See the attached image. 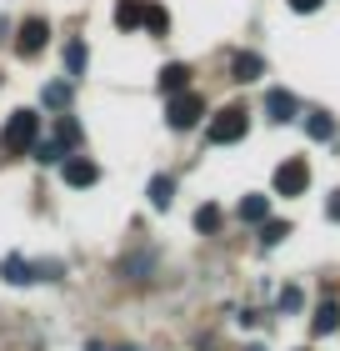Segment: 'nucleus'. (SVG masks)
<instances>
[{
  "mask_svg": "<svg viewBox=\"0 0 340 351\" xmlns=\"http://www.w3.org/2000/svg\"><path fill=\"white\" fill-rule=\"evenodd\" d=\"M305 186H311V166L300 156H285L275 166V196H305Z\"/></svg>",
  "mask_w": 340,
  "mask_h": 351,
  "instance_id": "20e7f679",
  "label": "nucleus"
},
{
  "mask_svg": "<svg viewBox=\"0 0 340 351\" xmlns=\"http://www.w3.org/2000/svg\"><path fill=\"white\" fill-rule=\"evenodd\" d=\"M305 136H311V141H330L335 136V121L326 116V110H311V116H305Z\"/></svg>",
  "mask_w": 340,
  "mask_h": 351,
  "instance_id": "2eb2a0df",
  "label": "nucleus"
},
{
  "mask_svg": "<svg viewBox=\"0 0 340 351\" xmlns=\"http://www.w3.org/2000/svg\"><path fill=\"white\" fill-rule=\"evenodd\" d=\"M116 25L131 36V30L145 25V0H116Z\"/></svg>",
  "mask_w": 340,
  "mask_h": 351,
  "instance_id": "1a4fd4ad",
  "label": "nucleus"
},
{
  "mask_svg": "<svg viewBox=\"0 0 340 351\" xmlns=\"http://www.w3.org/2000/svg\"><path fill=\"white\" fill-rule=\"evenodd\" d=\"M30 156H36V161H66V151H60L55 141H36V146H30Z\"/></svg>",
  "mask_w": 340,
  "mask_h": 351,
  "instance_id": "412c9836",
  "label": "nucleus"
},
{
  "mask_svg": "<svg viewBox=\"0 0 340 351\" xmlns=\"http://www.w3.org/2000/svg\"><path fill=\"white\" fill-rule=\"evenodd\" d=\"M116 351H135V346H116Z\"/></svg>",
  "mask_w": 340,
  "mask_h": 351,
  "instance_id": "a878e982",
  "label": "nucleus"
},
{
  "mask_svg": "<svg viewBox=\"0 0 340 351\" xmlns=\"http://www.w3.org/2000/svg\"><path fill=\"white\" fill-rule=\"evenodd\" d=\"M335 326H340V306L320 301V306H315V316H311V331H315V337H326V331H335Z\"/></svg>",
  "mask_w": 340,
  "mask_h": 351,
  "instance_id": "4468645a",
  "label": "nucleus"
},
{
  "mask_svg": "<svg viewBox=\"0 0 340 351\" xmlns=\"http://www.w3.org/2000/svg\"><path fill=\"white\" fill-rule=\"evenodd\" d=\"M145 30L166 36V30H170V10H166V5H151V0H145Z\"/></svg>",
  "mask_w": 340,
  "mask_h": 351,
  "instance_id": "6ab92c4d",
  "label": "nucleus"
},
{
  "mask_svg": "<svg viewBox=\"0 0 340 351\" xmlns=\"http://www.w3.org/2000/svg\"><path fill=\"white\" fill-rule=\"evenodd\" d=\"M315 5H320V0H290V10H300V15H311Z\"/></svg>",
  "mask_w": 340,
  "mask_h": 351,
  "instance_id": "393cba45",
  "label": "nucleus"
},
{
  "mask_svg": "<svg viewBox=\"0 0 340 351\" xmlns=\"http://www.w3.org/2000/svg\"><path fill=\"white\" fill-rule=\"evenodd\" d=\"M246 131H250L246 106H225L220 116H210V125H205L210 146H235V141H246Z\"/></svg>",
  "mask_w": 340,
  "mask_h": 351,
  "instance_id": "f03ea898",
  "label": "nucleus"
},
{
  "mask_svg": "<svg viewBox=\"0 0 340 351\" xmlns=\"http://www.w3.org/2000/svg\"><path fill=\"white\" fill-rule=\"evenodd\" d=\"M40 101L51 106V110H66L70 106V81H51V86L40 90Z\"/></svg>",
  "mask_w": 340,
  "mask_h": 351,
  "instance_id": "a211bd4d",
  "label": "nucleus"
},
{
  "mask_svg": "<svg viewBox=\"0 0 340 351\" xmlns=\"http://www.w3.org/2000/svg\"><path fill=\"white\" fill-rule=\"evenodd\" d=\"M285 236H290V221H270V216L261 221V241H265V246H280Z\"/></svg>",
  "mask_w": 340,
  "mask_h": 351,
  "instance_id": "aec40b11",
  "label": "nucleus"
},
{
  "mask_svg": "<svg viewBox=\"0 0 340 351\" xmlns=\"http://www.w3.org/2000/svg\"><path fill=\"white\" fill-rule=\"evenodd\" d=\"M246 351H265V346H246Z\"/></svg>",
  "mask_w": 340,
  "mask_h": 351,
  "instance_id": "bb28decb",
  "label": "nucleus"
},
{
  "mask_svg": "<svg viewBox=\"0 0 340 351\" xmlns=\"http://www.w3.org/2000/svg\"><path fill=\"white\" fill-rule=\"evenodd\" d=\"M36 141H40V116L36 110H15L5 121V131H0V151L5 156H30Z\"/></svg>",
  "mask_w": 340,
  "mask_h": 351,
  "instance_id": "f257e3e1",
  "label": "nucleus"
},
{
  "mask_svg": "<svg viewBox=\"0 0 340 351\" xmlns=\"http://www.w3.org/2000/svg\"><path fill=\"white\" fill-rule=\"evenodd\" d=\"M326 216H330V221H340V191H330V201H326Z\"/></svg>",
  "mask_w": 340,
  "mask_h": 351,
  "instance_id": "b1692460",
  "label": "nucleus"
},
{
  "mask_svg": "<svg viewBox=\"0 0 340 351\" xmlns=\"http://www.w3.org/2000/svg\"><path fill=\"white\" fill-rule=\"evenodd\" d=\"M0 281H10V286H30V281H36V266H30L25 256H5V261H0Z\"/></svg>",
  "mask_w": 340,
  "mask_h": 351,
  "instance_id": "6e6552de",
  "label": "nucleus"
},
{
  "mask_svg": "<svg viewBox=\"0 0 340 351\" xmlns=\"http://www.w3.org/2000/svg\"><path fill=\"white\" fill-rule=\"evenodd\" d=\"M261 71H265V60H261V56H235V60H231V81H240V86L255 81Z\"/></svg>",
  "mask_w": 340,
  "mask_h": 351,
  "instance_id": "f8f14e48",
  "label": "nucleus"
},
{
  "mask_svg": "<svg viewBox=\"0 0 340 351\" xmlns=\"http://www.w3.org/2000/svg\"><path fill=\"white\" fill-rule=\"evenodd\" d=\"M86 66H90L86 40H70V45H66V71H70V81H80V75H86Z\"/></svg>",
  "mask_w": 340,
  "mask_h": 351,
  "instance_id": "ddd939ff",
  "label": "nucleus"
},
{
  "mask_svg": "<svg viewBox=\"0 0 340 351\" xmlns=\"http://www.w3.org/2000/svg\"><path fill=\"white\" fill-rule=\"evenodd\" d=\"M300 351H311V346H300Z\"/></svg>",
  "mask_w": 340,
  "mask_h": 351,
  "instance_id": "cd10ccee",
  "label": "nucleus"
},
{
  "mask_svg": "<svg viewBox=\"0 0 340 351\" xmlns=\"http://www.w3.org/2000/svg\"><path fill=\"white\" fill-rule=\"evenodd\" d=\"M200 116H205V95H196V90H181V95L166 101V121L175 125V131H190Z\"/></svg>",
  "mask_w": 340,
  "mask_h": 351,
  "instance_id": "7ed1b4c3",
  "label": "nucleus"
},
{
  "mask_svg": "<svg viewBox=\"0 0 340 351\" xmlns=\"http://www.w3.org/2000/svg\"><path fill=\"white\" fill-rule=\"evenodd\" d=\"M170 201H175V181H170V176H155V181H151V206L166 211Z\"/></svg>",
  "mask_w": 340,
  "mask_h": 351,
  "instance_id": "dca6fc26",
  "label": "nucleus"
},
{
  "mask_svg": "<svg viewBox=\"0 0 340 351\" xmlns=\"http://www.w3.org/2000/svg\"><path fill=\"white\" fill-rule=\"evenodd\" d=\"M160 90H166V95L190 90V66H181V60H175V66H166V71H160Z\"/></svg>",
  "mask_w": 340,
  "mask_h": 351,
  "instance_id": "9d476101",
  "label": "nucleus"
},
{
  "mask_svg": "<svg viewBox=\"0 0 340 351\" xmlns=\"http://www.w3.org/2000/svg\"><path fill=\"white\" fill-rule=\"evenodd\" d=\"M296 110H300V101H296V95H290V90H280V86H275V90H265V116L270 121H296Z\"/></svg>",
  "mask_w": 340,
  "mask_h": 351,
  "instance_id": "0eeeda50",
  "label": "nucleus"
},
{
  "mask_svg": "<svg viewBox=\"0 0 340 351\" xmlns=\"http://www.w3.org/2000/svg\"><path fill=\"white\" fill-rule=\"evenodd\" d=\"M45 40H51V25H45V15H30V21L21 25V36H15V51H21V56H40Z\"/></svg>",
  "mask_w": 340,
  "mask_h": 351,
  "instance_id": "39448f33",
  "label": "nucleus"
},
{
  "mask_svg": "<svg viewBox=\"0 0 340 351\" xmlns=\"http://www.w3.org/2000/svg\"><path fill=\"white\" fill-rule=\"evenodd\" d=\"M95 181H101V166H95L90 156H66V186L86 191V186H95Z\"/></svg>",
  "mask_w": 340,
  "mask_h": 351,
  "instance_id": "423d86ee",
  "label": "nucleus"
},
{
  "mask_svg": "<svg viewBox=\"0 0 340 351\" xmlns=\"http://www.w3.org/2000/svg\"><path fill=\"white\" fill-rule=\"evenodd\" d=\"M55 146L66 151V156H70V151L80 146V125H75L70 116H60V125H55Z\"/></svg>",
  "mask_w": 340,
  "mask_h": 351,
  "instance_id": "f3484780",
  "label": "nucleus"
},
{
  "mask_svg": "<svg viewBox=\"0 0 340 351\" xmlns=\"http://www.w3.org/2000/svg\"><path fill=\"white\" fill-rule=\"evenodd\" d=\"M265 216H270V196H240V221L246 226H261Z\"/></svg>",
  "mask_w": 340,
  "mask_h": 351,
  "instance_id": "9b49d317",
  "label": "nucleus"
},
{
  "mask_svg": "<svg viewBox=\"0 0 340 351\" xmlns=\"http://www.w3.org/2000/svg\"><path fill=\"white\" fill-rule=\"evenodd\" d=\"M196 226H200V231H215V226H220V211H215V206H200V211H196Z\"/></svg>",
  "mask_w": 340,
  "mask_h": 351,
  "instance_id": "4be33fe9",
  "label": "nucleus"
},
{
  "mask_svg": "<svg viewBox=\"0 0 340 351\" xmlns=\"http://www.w3.org/2000/svg\"><path fill=\"white\" fill-rule=\"evenodd\" d=\"M300 291H296V286H285V291H280V311H300Z\"/></svg>",
  "mask_w": 340,
  "mask_h": 351,
  "instance_id": "5701e85b",
  "label": "nucleus"
}]
</instances>
